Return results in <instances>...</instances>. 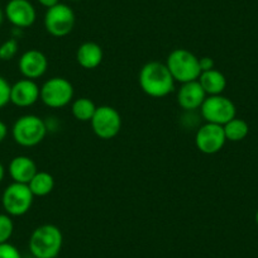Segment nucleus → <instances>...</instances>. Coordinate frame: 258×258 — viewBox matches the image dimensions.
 <instances>
[{
    "mask_svg": "<svg viewBox=\"0 0 258 258\" xmlns=\"http://www.w3.org/2000/svg\"><path fill=\"white\" fill-rule=\"evenodd\" d=\"M138 83L145 94L151 98H165L175 90V80L166 63L151 61L141 69Z\"/></svg>",
    "mask_w": 258,
    "mask_h": 258,
    "instance_id": "obj_1",
    "label": "nucleus"
},
{
    "mask_svg": "<svg viewBox=\"0 0 258 258\" xmlns=\"http://www.w3.org/2000/svg\"><path fill=\"white\" fill-rule=\"evenodd\" d=\"M63 244L61 229L53 224L36 228L29 238V250L34 258H57Z\"/></svg>",
    "mask_w": 258,
    "mask_h": 258,
    "instance_id": "obj_2",
    "label": "nucleus"
},
{
    "mask_svg": "<svg viewBox=\"0 0 258 258\" xmlns=\"http://www.w3.org/2000/svg\"><path fill=\"white\" fill-rule=\"evenodd\" d=\"M166 66L175 83L185 84L197 81L202 74L199 57L185 48L173 49L166 59Z\"/></svg>",
    "mask_w": 258,
    "mask_h": 258,
    "instance_id": "obj_3",
    "label": "nucleus"
},
{
    "mask_svg": "<svg viewBox=\"0 0 258 258\" xmlns=\"http://www.w3.org/2000/svg\"><path fill=\"white\" fill-rule=\"evenodd\" d=\"M47 131V124L43 119L33 114H27L14 121L12 136L17 145L22 147H34L43 142Z\"/></svg>",
    "mask_w": 258,
    "mask_h": 258,
    "instance_id": "obj_4",
    "label": "nucleus"
},
{
    "mask_svg": "<svg viewBox=\"0 0 258 258\" xmlns=\"http://www.w3.org/2000/svg\"><path fill=\"white\" fill-rule=\"evenodd\" d=\"M34 195L27 183L12 182L2 195V205L11 217H22L31 210Z\"/></svg>",
    "mask_w": 258,
    "mask_h": 258,
    "instance_id": "obj_5",
    "label": "nucleus"
},
{
    "mask_svg": "<svg viewBox=\"0 0 258 258\" xmlns=\"http://www.w3.org/2000/svg\"><path fill=\"white\" fill-rule=\"evenodd\" d=\"M75 12L68 4L62 3L47 9L43 18L44 29L47 31V33L56 38L69 36L75 28Z\"/></svg>",
    "mask_w": 258,
    "mask_h": 258,
    "instance_id": "obj_6",
    "label": "nucleus"
},
{
    "mask_svg": "<svg viewBox=\"0 0 258 258\" xmlns=\"http://www.w3.org/2000/svg\"><path fill=\"white\" fill-rule=\"evenodd\" d=\"M74 94V86L68 79L51 78L41 86L39 99L48 108L59 109L73 101Z\"/></svg>",
    "mask_w": 258,
    "mask_h": 258,
    "instance_id": "obj_7",
    "label": "nucleus"
},
{
    "mask_svg": "<svg viewBox=\"0 0 258 258\" xmlns=\"http://www.w3.org/2000/svg\"><path fill=\"white\" fill-rule=\"evenodd\" d=\"M200 113L205 123L225 125L228 121L235 118L237 109H235L234 103L227 96L212 95L207 96L200 108Z\"/></svg>",
    "mask_w": 258,
    "mask_h": 258,
    "instance_id": "obj_8",
    "label": "nucleus"
},
{
    "mask_svg": "<svg viewBox=\"0 0 258 258\" xmlns=\"http://www.w3.org/2000/svg\"><path fill=\"white\" fill-rule=\"evenodd\" d=\"M90 124L96 137L104 141L113 140L120 132L121 116L113 106L101 105L96 108Z\"/></svg>",
    "mask_w": 258,
    "mask_h": 258,
    "instance_id": "obj_9",
    "label": "nucleus"
},
{
    "mask_svg": "<svg viewBox=\"0 0 258 258\" xmlns=\"http://www.w3.org/2000/svg\"><path fill=\"white\" fill-rule=\"evenodd\" d=\"M225 138L223 125L213 123H205L198 129L195 135V146L204 155H215L224 147Z\"/></svg>",
    "mask_w": 258,
    "mask_h": 258,
    "instance_id": "obj_10",
    "label": "nucleus"
},
{
    "mask_svg": "<svg viewBox=\"0 0 258 258\" xmlns=\"http://www.w3.org/2000/svg\"><path fill=\"white\" fill-rule=\"evenodd\" d=\"M4 16L12 26L24 29L33 26L37 12L29 0H9L4 8Z\"/></svg>",
    "mask_w": 258,
    "mask_h": 258,
    "instance_id": "obj_11",
    "label": "nucleus"
},
{
    "mask_svg": "<svg viewBox=\"0 0 258 258\" xmlns=\"http://www.w3.org/2000/svg\"><path fill=\"white\" fill-rule=\"evenodd\" d=\"M18 69L24 79L36 81L46 74L48 59L43 52L38 49H28L19 57Z\"/></svg>",
    "mask_w": 258,
    "mask_h": 258,
    "instance_id": "obj_12",
    "label": "nucleus"
},
{
    "mask_svg": "<svg viewBox=\"0 0 258 258\" xmlns=\"http://www.w3.org/2000/svg\"><path fill=\"white\" fill-rule=\"evenodd\" d=\"M41 88L34 80L22 79L12 85L11 103L18 108H28L34 105L39 99Z\"/></svg>",
    "mask_w": 258,
    "mask_h": 258,
    "instance_id": "obj_13",
    "label": "nucleus"
},
{
    "mask_svg": "<svg viewBox=\"0 0 258 258\" xmlns=\"http://www.w3.org/2000/svg\"><path fill=\"white\" fill-rule=\"evenodd\" d=\"M207 96V93L202 88L199 81H190V83L181 84V88L177 93V103L183 110L194 111L202 108Z\"/></svg>",
    "mask_w": 258,
    "mask_h": 258,
    "instance_id": "obj_14",
    "label": "nucleus"
},
{
    "mask_svg": "<svg viewBox=\"0 0 258 258\" xmlns=\"http://www.w3.org/2000/svg\"><path fill=\"white\" fill-rule=\"evenodd\" d=\"M8 172L13 182L28 185L29 181L38 172V168L36 162L28 156H17L9 163Z\"/></svg>",
    "mask_w": 258,
    "mask_h": 258,
    "instance_id": "obj_15",
    "label": "nucleus"
},
{
    "mask_svg": "<svg viewBox=\"0 0 258 258\" xmlns=\"http://www.w3.org/2000/svg\"><path fill=\"white\" fill-rule=\"evenodd\" d=\"M104 52L95 42H84L76 52V61L85 70H94L103 62Z\"/></svg>",
    "mask_w": 258,
    "mask_h": 258,
    "instance_id": "obj_16",
    "label": "nucleus"
},
{
    "mask_svg": "<svg viewBox=\"0 0 258 258\" xmlns=\"http://www.w3.org/2000/svg\"><path fill=\"white\" fill-rule=\"evenodd\" d=\"M198 81H199L208 96L222 95L224 93L225 88H227L225 76L220 71L215 70V69L200 74Z\"/></svg>",
    "mask_w": 258,
    "mask_h": 258,
    "instance_id": "obj_17",
    "label": "nucleus"
},
{
    "mask_svg": "<svg viewBox=\"0 0 258 258\" xmlns=\"http://www.w3.org/2000/svg\"><path fill=\"white\" fill-rule=\"evenodd\" d=\"M34 197L43 198L49 195L54 188V178L46 171H38L28 183Z\"/></svg>",
    "mask_w": 258,
    "mask_h": 258,
    "instance_id": "obj_18",
    "label": "nucleus"
},
{
    "mask_svg": "<svg viewBox=\"0 0 258 258\" xmlns=\"http://www.w3.org/2000/svg\"><path fill=\"white\" fill-rule=\"evenodd\" d=\"M96 108L91 99L89 98H79L73 101L71 104V113H73L74 118L79 121H91L94 114H95Z\"/></svg>",
    "mask_w": 258,
    "mask_h": 258,
    "instance_id": "obj_19",
    "label": "nucleus"
},
{
    "mask_svg": "<svg viewBox=\"0 0 258 258\" xmlns=\"http://www.w3.org/2000/svg\"><path fill=\"white\" fill-rule=\"evenodd\" d=\"M223 128H224L225 138L230 142H240L247 137L248 132H249L247 121L239 118L232 119L225 125H223Z\"/></svg>",
    "mask_w": 258,
    "mask_h": 258,
    "instance_id": "obj_20",
    "label": "nucleus"
},
{
    "mask_svg": "<svg viewBox=\"0 0 258 258\" xmlns=\"http://www.w3.org/2000/svg\"><path fill=\"white\" fill-rule=\"evenodd\" d=\"M19 49L18 41L14 37L7 39L4 43L0 44V61H11L17 56Z\"/></svg>",
    "mask_w": 258,
    "mask_h": 258,
    "instance_id": "obj_21",
    "label": "nucleus"
},
{
    "mask_svg": "<svg viewBox=\"0 0 258 258\" xmlns=\"http://www.w3.org/2000/svg\"><path fill=\"white\" fill-rule=\"evenodd\" d=\"M14 232V223L11 215L0 214V244L7 243Z\"/></svg>",
    "mask_w": 258,
    "mask_h": 258,
    "instance_id": "obj_22",
    "label": "nucleus"
},
{
    "mask_svg": "<svg viewBox=\"0 0 258 258\" xmlns=\"http://www.w3.org/2000/svg\"><path fill=\"white\" fill-rule=\"evenodd\" d=\"M11 89L12 85L6 78L0 76V109L11 103Z\"/></svg>",
    "mask_w": 258,
    "mask_h": 258,
    "instance_id": "obj_23",
    "label": "nucleus"
},
{
    "mask_svg": "<svg viewBox=\"0 0 258 258\" xmlns=\"http://www.w3.org/2000/svg\"><path fill=\"white\" fill-rule=\"evenodd\" d=\"M0 258H22V254L16 245L7 242L0 244Z\"/></svg>",
    "mask_w": 258,
    "mask_h": 258,
    "instance_id": "obj_24",
    "label": "nucleus"
},
{
    "mask_svg": "<svg viewBox=\"0 0 258 258\" xmlns=\"http://www.w3.org/2000/svg\"><path fill=\"white\" fill-rule=\"evenodd\" d=\"M199 64H200V70H202V73L215 69V62L212 57H208V56L200 57Z\"/></svg>",
    "mask_w": 258,
    "mask_h": 258,
    "instance_id": "obj_25",
    "label": "nucleus"
},
{
    "mask_svg": "<svg viewBox=\"0 0 258 258\" xmlns=\"http://www.w3.org/2000/svg\"><path fill=\"white\" fill-rule=\"evenodd\" d=\"M8 136V126L3 120H0V143H3Z\"/></svg>",
    "mask_w": 258,
    "mask_h": 258,
    "instance_id": "obj_26",
    "label": "nucleus"
},
{
    "mask_svg": "<svg viewBox=\"0 0 258 258\" xmlns=\"http://www.w3.org/2000/svg\"><path fill=\"white\" fill-rule=\"evenodd\" d=\"M37 2L46 9L52 8V7L57 6L59 3V0H37Z\"/></svg>",
    "mask_w": 258,
    "mask_h": 258,
    "instance_id": "obj_27",
    "label": "nucleus"
},
{
    "mask_svg": "<svg viewBox=\"0 0 258 258\" xmlns=\"http://www.w3.org/2000/svg\"><path fill=\"white\" fill-rule=\"evenodd\" d=\"M4 176H6V167L2 162H0V182L4 180Z\"/></svg>",
    "mask_w": 258,
    "mask_h": 258,
    "instance_id": "obj_28",
    "label": "nucleus"
},
{
    "mask_svg": "<svg viewBox=\"0 0 258 258\" xmlns=\"http://www.w3.org/2000/svg\"><path fill=\"white\" fill-rule=\"evenodd\" d=\"M4 18H6V16H4V11L2 8H0V26L3 24V21Z\"/></svg>",
    "mask_w": 258,
    "mask_h": 258,
    "instance_id": "obj_29",
    "label": "nucleus"
},
{
    "mask_svg": "<svg viewBox=\"0 0 258 258\" xmlns=\"http://www.w3.org/2000/svg\"><path fill=\"white\" fill-rule=\"evenodd\" d=\"M255 223H257V225H258V210H257V213H255Z\"/></svg>",
    "mask_w": 258,
    "mask_h": 258,
    "instance_id": "obj_30",
    "label": "nucleus"
},
{
    "mask_svg": "<svg viewBox=\"0 0 258 258\" xmlns=\"http://www.w3.org/2000/svg\"><path fill=\"white\" fill-rule=\"evenodd\" d=\"M69 2H80V0H69Z\"/></svg>",
    "mask_w": 258,
    "mask_h": 258,
    "instance_id": "obj_31",
    "label": "nucleus"
}]
</instances>
